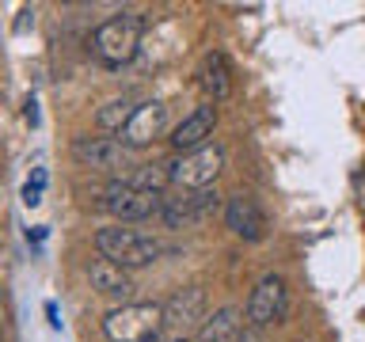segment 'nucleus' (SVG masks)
Returning <instances> with one entry per match:
<instances>
[{
	"instance_id": "2",
	"label": "nucleus",
	"mask_w": 365,
	"mask_h": 342,
	"mask_svg": "<svg viewBox=\"0 0 365 342\" xmlns=\"http://www.w3.org/2000/svg\"><path fill=\"white\" fill-rule=\"evenodd\" d=\"M141 31H145V23H141V16H133V11L99 23L96 34H91V53H96V61L107 65V68L130 65L137 46H141Z\"/></svg>"
},
{
	"instance_id": "18",
	"label": "nucleus",
	"mask_w": 365,
	"mask_h": 342,
	"mask_svg": "<svg viewBox=\"0 0 365 342\" xmlns=\"http://www.w3.org/2000/svg\"><path fill=\"white\" fill-rule=\"evenodd\" d=\"M42 194H46V167H34L31 179L23 182V205H27V209L42 205Z\"/></svg>"
},
{
	"instance_id": "6",
	"label": "nucleus",
	"mask_w": 365,
	"mask_h": 342,
	"mask_svg": "<svg viewBox=\"0 0 365 342\" xmlns=\"http://www.w3.org/2000/svg\"><path fill=\"white\" fill-rule=\"evenodd\" d=\"M171 164V187L179 190H210L217 175H221L225 167V152L217 145H205V148H194V152H182L175 160H168Z\"/></svg>"
},
{
	"instance_id": "17",
	"label": "nucleus",
	"mask_w": 365,
	"mask_h": 342,
	"mask_svg": "<svg viewBox=\"0 0 365 342\" xmlns=\"http://www.w3.org/2000/svg\"><path fill=\"white\" fill-rule=\"evenodd\" d=\"M133 110H137V103L133 99H110V103H103V107L96 110V125L103 133H122L125 130V122L133 118Z\"/></svg>"
},
{
	"instance_id": "12",
	"label": "nucleus",
	"mask_w": 365,
	"mask_h": 342,
	"mask_svg": "<svg viewBox=\"0 0 365 342\" xmlns=\"http://www.w3.org/2000/svg\"><path fill=\"white\" fill-rule=\"evenodd\" d=\"M213 125H217V107L213 103H205L198 107L194 114H187L175 130H171V148L182 156V152H194V148H205L213 137Z\"/></svg>"
},
{
	"instance_id": "15",
	"label": "nucleus",
	"mask_w": 365,
	"mask_h": 342,
	"mask_svg": "<svg viewBox=\"0 0 365 342\" xmlns=\"http://www.w3.org/2000/svg\"><path fill=\"white\" fill-rule=\"evenodd\" d=\"M88 278H91V289H99L103 296H130L133 293L130 270L118 266V262H110V259H91Z\"/></svg>"
},
{
	"instance_id": "1",
	"label": "nucleus",
	"mask_w": 365,
	"mask_h": 342,
	"mask_svg": "<svg viewBox=\"0 0 365 342\" xmlns=\"http://www.w3.org/2000/svg\"><path fill=\"white\" fill-rule=\"evenodd\" d=\"M96 251H99V259H110L125 270H137L164 255V239L153 232H141V228L114 224V228H99L96 232Z\"/></svg>"
},
{
	"instance_id": "16",
	"label": "nucleus",
	"mask_w": 365,
	"mask_h": 342,
	"mask_svg": "<svg viewBox=\"0 0 365 342\" xmlns=\"http://www.w3.org/2000/svg\"><path fill=\"white\" fill-rule=\"evenodd\" d=\"M125 182L137 190H148V194H164L171 187V164L164 160V164H141L133 167L130 175H125Z\"/></svg>"
},
{
	"instance_id": "9",
	"label": "nucleus",
	"mask_w": 365,
	"mask_h": 342,
	"mask_svg": "<svg viewBox=\"0 0 365 342\" xmlns=\"http://www.w3.org/2000/svg\"><path fill=\"white\" fill-rule=\"evenodd\" d=\"M221 205V194L213 187L210 190H182V194H164V205H160V221L168 228H190L194 221H202L205 213H213Z\"/></svg>"
},
{
	"instance_id": "10",
	"label": "nucleus",
	"mask_w": 365,
	"mask_h": 342,
	"mask_svg": "<svg viewBox=\"0 0 365 342\" xmlns=\"http://www.w3.org/2000/svg\"><path fill=\"white\" fill-rule=\"evenodd\" d=\"M225 224H228V232L247 239V244H259L267 236V213L259 209V202L251 194H232L225 202Z\"/></svg>"
},
{
	"instance_id": "7",
	"label": "nucleus",
	"mask_w": 365,
	"mask_h": 342,
	"mask_svg": "<svg viewBox=\"0 0 365 342\" xmlns=\"http://www.w3.org/2000/svg\"><path fill=\"white\" fill-rule=\"evenodd\" d=\"M205 323V289L182 285L164 301V335H187Z\"/></svg>"
},
{
	"instance_id": "4",
	"label": "nucleus",
	"mask_w": 365,
	"mask_h": 342,
	"mask_svg": "<svg viewBox=\"0 0 365 342\" xmlns=\"http://www.w3.org/2000/svg\"><path fill=\"white\" fill-rule=\"evenodd\" d=\"M160 205H164V194L137 190V187H130L125 179H114V182H107V187L96 194V209L110 213L114 221H122V224L160 217Z\"/></svg>"
},
{
	"instance_id": "20",
	"label": "nucleus",
	"mask_w": 365,
	"mask_h": 342,
	"mask_svg": "<svg viewBox=\"0 0 365 342\" xmlns=\"http://www.w3.org/2000/svg\"><path fill=\"white\" fill-rule=\"evenodd\" d=\"M156 342H194L190 335H160Z\"/></svg>"
},
{
	"instance_id": "19",
	"label": "nucleus",
	"mask_w": 365,
	"mask_h": 342,
	"mask_svg": "<svg viewBox=\"0 0 365 342\" xmlns=\"http://www.w3.org/2000/svg\"><path fill=\"white\" fill-rule=\"evenodd\" d=\"M23 114H27L31 125H38V103H34V99H27V110H23Z\"/></svg>"
},
{
	"instance_id": "13",
	"label": "nucleus",
	"mask_w": 365,
	"mask_h": 342,
	"mask_svg": "<svg viewBox=\"0 0 365 342\" xmlns=\"http://www.w3.org/2000/svg\"><path fill=\"white\" fill-rule=\"evenodd\" d=\"M198 84L205 91V99L213 103H225L228 95H232V68H228V57L225 53H205L202 57V68H198Z\"/></svg>"
},
{
	"instance_id": "11",
	"label": "nucleus",
	"mask_w": 365,
	"mask_h": 342,
	"mask_svg": "<svg viewBox=\"0 0 365 342\" xmlns=\"http://www.w3.org/2000/svg\"><path fill=\"white\" fill-rule=\"evenodd\" d=\"M164 125H168V107H164V103H160V99L137 103L133 118L125 122V130H122V145H130L133 152H137V148L153 145L156 137L164 133Z\"/></svg>"
},
{
	"instance_id": "14",
	"label": "nucleus",
	"mask_w": 365,
	"mask_h": 342,
	"mask_svg": "<svg viewBox=\"0 0 365 342\" xmlns=\"http://www.w3.org/2000/svg\"><path fill=\"white\" fill-rule=\"evenodd\" d=\"M244 312L240 308H217L213 316H205V323L194 331V342H240V335H244Z\"/></svg>"
},
{
	"instance_id": "8",
	"label": "nucleus",
	"mask_w": 365,
	"mask_h": 342,
	"mask_svg": "<svg viewBox=\"0 0 365 342\" xmlns=\"http://www.w3.org/2000/svg\"><path fill=\"white\" fill-rule=\"evenodd\" d=\"M285 308H289V289H285V281L278 274H267V278L251 289L244 319L251 327H270V323H282Z\"/></svg>"
},
{
	"instance_id": "3",
	"label": "nucleus",
	"mask_w": 365,
	"mask_h": 342,
	"mask_svg": "<svg viewBox=\"0 0 365 342\" xmlns=\"http://www.w3.org/2000/svg\"><path fill=\"white\" fill-rule=\"evenodd\" d=\"M110 342H156L164 335V304H122L103 316Z\"/></svg>"
},
{
	"instance_id": "5",
	"label": "nucleus",
	"mask_w": 365,
	"mask_h": 342,
	"mask_svg": "<svg viewBox=\"0 0 365 342\" xmlns=\"http://www.w3.org/2000/svg\"><path fill=\"white\" fill-rule=\"evenodd\" d=\"M73 160L80 167L118 175V179H125L137 167L133 148L122 145V137H80V141H73Z\"/></svg>"
}]
</instances>
